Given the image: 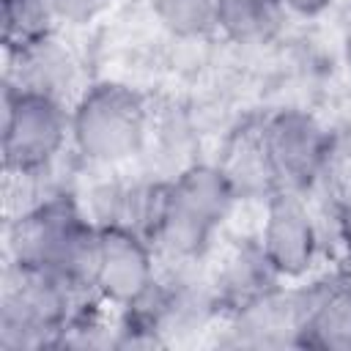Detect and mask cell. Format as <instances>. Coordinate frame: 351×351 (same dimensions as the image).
I'll return each mask as SVG.
<instances>
[{"label": "cell", "mask_w": 351, "mask_h": 351, "mask_svg": "<svg viewBox=\"0 0 351 351\" xmlns=\"http://www.w3.org/2000/svg\"><path fill=\"white\" fill-rule=\"evenodd\" d=\"M101 228L88 222L66 197L47 200L22 214L8 233L14 263L58 274L93 291Z\"/></svg>", "instance_id": "cell-1"}, {"label": "cell", "mask_w": 351, "mask_h": 351, "mask_svg": "<svg viewBox=\"0 0 351 351\" xmlns=\"http://www.w3.org/2000/svg\"><path fill=\"white\" fill-rule=\"evenodd\" d=\"M236 195L217 165H189L165 181L151 239L173 258H197L222 225Z\"/></svg>", "instance_id": "cell-2"}, {"label": "cell", "mask_w": 351, "mask_h": 351, "mask_svg": "<svg viewBox=\"0 0 351 351\" xmlns=\"http://www.w3.org/2000/svg\"><path fill=\"white\" fill-rule=\"evenodd\" d=\"M85 291L58 274L14 263L5 274L0 302V346L5 351L58 346L63 326L74 318V293Z\"/></svg>", "instance_id": "cell-3"}, {"label": "cell", "mask_w": 351, "mask_h": 351, "mask_svg": "<svg viewBox=\"0 0 351 351\" xmlns=\"http://www.w3.org/2000/svg\"><path fill=\"white\" fill-rule=\"evenodd\" d=\"M151 126L145 99L121 85L99 82L85 90L71 112V140L96 165H115L143 151Z\"/></svg>", "instance_id": "cell-4"}, {"label": "cell", "mask_w": 351, "mask_h": 351, "mask_svg": "<svg viewBox=\"0 0 351 351\" xmlns=\"http://www.w3.org/2000/svg\"><path fill=\"white\" fill-rule=\"evenodd\" d=\"M71 134V115L60 99L5 85L3 99V165L8 173L44 167Z\"/></svg>", "instance_id": "cell-5"}, {"label": "cell", "mask_w": 351, "mask_h": 351, "mask_svg": "<svg viewBox=\"0 0 351 351\" xmlns=\"http://www.w3.org/2000/svg\"><path fill=\"white\" fill-rule=\"evenodd\" d=\"M261 126L277 189L304 192L307 186L318 184L324 159L335 137L302 110H280Z\"/></svg>", "instance_id": "cell-6"}, {"label": "cell", "mask_w": 351, "mask_h": 351, "mask_svg": "<svg viewBox=\"0 0 351 351\" xmlns=\"http://www.w3.org/2000/svg\"><path fill=\"white\" fill-rule=\"evenodd\" d=\"M261 250L280 277H302L318 250L315 219L302 200V192L277 189L266 200Z\"/></svg>", "instance_id": "cell-7"}, {"label": "cell", "mask_w": 351, "mask_h": 351, "mask_svg": "<svg viewBox=\"0 0 351 351\" xmlns=\"http://www.w3.org/2000/svg\"><path fill=\"white\" fill-rule=\"evenodd\" d=\"M151 285H154V258L143 236L115 225L101 228L99 258L93 271V293L129 307Z\"/></svg>", "instance_id": "cell-8"}, {"label": "cell", "mask_w": 351, "mask_h": 351, "mask_svg": "<svg viewBox=\"0 0 351 351\" xmlns=\"http://www.w3.org/2000/svg\"><path fill=\"white\" fill-rule=\"evenodd\" d=\"M230 343L247 348L302 346V302L299 291L280 285L244 302L230 318Z\"/></svg>", "instance_id": "cell-9"}, {"label": "cell", "mask_w": 351, "mask_h": 351, "mask_svg": "<svg viewBox=\"0 0 351 351\" xmlns=\"http://www.w3.org/2000/svg\"><path fill=\"white\" fill-rule=\"evenodd\" d=\"M302 346L348 351L351 348V282L340 277L318 280L299 291Z\"/></svg>", "instance_id": "cell-10"}, {"label": "cell", "mask_w": 351, "mask_h": 351, "mask_svg": "<svg viewBox=\"0 0 351 351\" xmlns=\"http://www.w3.org/2000/svg\"><path fill=\"white\" fill-rule=\"evenodd\" d=\"M217 167L236 197H269L271 192H277V178L271 170L261 123L239 126L225 140Z\"/></svg>", "instance_id": "cell-11"}, {"label": "cell", "mask_w": 351, "mask_h": 351, "mask_svg": "<svg viewBox=\"0 0 351 351\" xmlns=\"http://www.w3.org/2000/svg\"><path fill=\"white\" fill-rule=\"evenodd\" d=\"M285 8L282 0H217L214 27L236 44H266L282 30Z\"/></svg>", "instance_id": "cell-12"}, {"label": "cell", "mask_w": 351, "mask_h": 351, "mask_svg": "<svg viewBox=\"0 0 351 351\" xmlns=\"http://www.w3.org/2000/svg\"><path fill=\"white\" fill-rule=\"evenodd\" d=\"M277 282H280V274L274 271V266L269 263V258L258 244V247H241L228 258L225 269L217 277L214 291L219 296V304H228L230 310H236L244 302L277 288Z\"/></svg>", "instance_id": "cell-13"}, {"label": "cell", "mask_w": 351, "mask_h": 351, "mask_svg": "<svg viewBox=\"0 0 351 351\" xmlns=\"http://www.w3.org/2000/svg\"><path fill=\"white\" fill-rule=\"evenodd\" d=\"M16 58V82L11 88L16 90H33V93H47V96H58V90L71 80V60L69 55L52 41V36L11 52Z\"/></svg>", "instance_id": "cell-14"}, {"label": "cell", "mask_w": 351, "mask_h": 351, "mask_svg": "<svg viewBox=\"0 0 351 351\" xmlns=\"http://www.w3.org/2000/svg\"><path fill=\"white\" fill-rule=\"evenodd\" d=\"M55 19V0H0L3 44L8 52H19L47 38Z\"/></svg>", "instance_id": "cell-15"}, {"label": "cell", "mask_w": 351, "mask_h": 351, "mask_svg": "<svg viewBox=\"0 0 351 351\" xmlns=\"http://www.w3.org/2000/svg\"><path fill=\"white\" fill-rule=\"evenodd\" d=\"M156 19L176 36H203L217 22V0H151Z\"/></svg>", "instance_id": "cell-16"}, {"label": "cell", "mask_w": 351, "mask_h": 351, "mask_svg": "<svg viewBox=\"0 0 351 351\" xmlns=\"http://www.w3.org/2000/svg\"><path fill=\"white\" fill-rule=\"evenodd\" d=\"M318 184L329 206L351 219V143L332 140V148L324 159Z\"/></svg>", "instance_id": "cell-17"}, {"label": "cell", "mask_w": 351, "mask_h": 351, "mask_svg": "<svg viewBox=\"0 0 351 351\" xmlns=\"http://www.w3.org/2000/svg\"><path fill=\"white\" fill-rule=\"evenodd\" d=\"M112 0H55L58 19L71 22V25H85L96 19Z\"/></svg>", "instance_id": "cell-18"}, {"label": "cell", "mask_w": 351, "mask_h": 351, "mask_svg": "<svg viewBox=\"0 0 351 351\" xmlns=\"http://www.w3.org/2000/svg\"><path fill=\"white\" fill-rule=\"evenodd\" d=\"M282 3L299 14H318L321 8L329 5V0H282Z\"/></svg>", "instance_id": "cell-19"}, {"label": "cell", "mask_w": 351, "mask_h": 351, "mask_svg": "<svg viewBox=\"0 0 351 351\" xmlns=\"http://www.w3.org/2000/svg\"><path fill=\"white\" fill-rule=\"evenodd\" d=\"M346 58H348V66H351V25H348V36H346Z\"/></svg>", "instance_id": "cell-20"}]
</instances>
